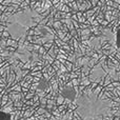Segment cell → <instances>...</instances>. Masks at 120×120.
<instances>
[{
	"mask_svg": "<svg viewBox=\"0 0 120 120\" xmlns=\"http://www.w3.org/2000/svg\"><path fill=\"white\" fill-rule=\"evenodd\" d=\"M77 111L84 120H101L110 110L109 100H99L94 94H86L78 98Z\"/></svg>",
	"mask_w": 120,
	"mask_h": 120,
	"instance_id": "cell-1",
	"label": "cell"
},
{
	"mask_svg": "<svg viewBox=\"0 0 120 120\" xmlns=\"http://www.w3.org/2000/svg\"><path fill=\"white\" fill-rule=\"evenodd\" d=\"M51 120H61V119H51Z\"/></svg>",
	"mask_w": 120,
	"mask_h": 120,
	"instance_id": "cell-5",
	"label": "cell"
},
{
	"mask_svg": "<svg viewBox=\"0 0 120 120\" xmlns=\"http://www.w3.org/2000/svg\"><path fill=\"white\" fill-rule=\"evenodd\" d=\"M36 14L31 10H25L10 16L6 22L8 34L14 39H21L34 24Z\"/></svg>",
	"mask_w": 120,
	"mask_h": 120,
	"instance_id": "cell-2",
	"label": "cell"
},
{
	"mask_svg": "<svg viewBox=\"0 0 120 120\" xmlns=\"http://www.w3.org/2000/svg\"><path fill=\"white\" fill-rule=\"evenodd\" d=\"M116 45L120 50V29L116 31Z\"/></svg>",
	"mask_w": 120,
	"mask_h": 120,
	"instance_id": "cell-4",
	"label": "cell"
},
{
	"mask_svg": "<svg viewBox=\"0 0 120 120\" xmlns=\"http://www.w3.org/2000/svg\"><path fill=\"white\" fill-rule=\"evenodd\" d=\"M0 120H12V116L8 113L0 110Z\"/></svg>",
	"mask_w": 120,
	"mask_h": 120,
	"instance_id": "cell-3",
	"label": "cell"
}]
</instances>
